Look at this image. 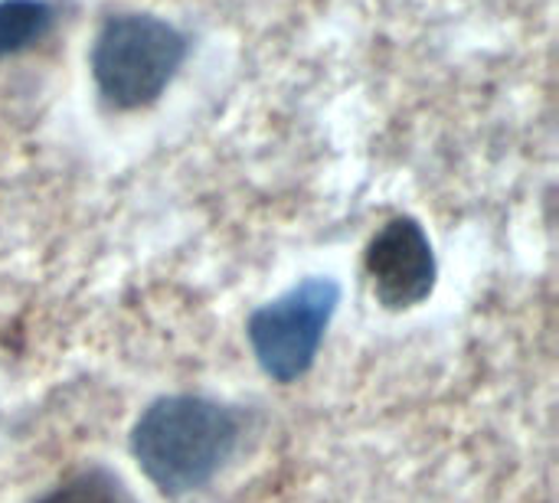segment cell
Returning a JSON list of instances; mask_svg holds the SVG:
<instances>
[{"label": "cell", "instance_id": "cell-1", "mask_svg": "<svg viewBox=\"0 0 559 503\" xmlns=\"http://www.w3.org/2000/svg\"><path fill=\"white\" fill-rule=\"evenodd\" d=\"M242 409L210 396H160L131 429V455L141 475L167 498L203 491L239 452Z\"/></svg>", "mask_w": 559, "mask_h": 503}, {"label": "cell", "instance_id": "cell-2", "mask_svg": "<svg viewBox=\"0 0 559 503\" xmlns=\"http://www.w3.org/2000/svg\"><path fill=\"white\" fill-rule=\"evenodd\" d=\"M187 56L190 39L180 26L147 10H121L102 20L88 65L111 111H138L167 92Z\"/></svg>", "mask_w": 559, "mask_h": 503}, {"label": "cell", "instance_id": "cell-3", "mask_svg": "<svg viewBox=\"0 0 559 503\" xmlns=\"http://www.w3.org/2000/svg\"><path fill=\"white\" fill-rule=\"evenodd\" d=\"M337 308L341 285L328 275H311L275 301L255 308L246 321V337L259 370L285 386L308 376Z\"/></svg>", "mask_w": 559, "mask_h": 503}, {"label": "cell", "instance_id": "cell-4", "mask_svg": "<svg viewBox=\"0 0 559 503\" xmlns=\"http://www.w3.org/2000/svg\"><path fill=\"white\" fill-rule=\"evenodd\" d=\"M364 272L373 298L386 311H409L432 298L439 282V259L429 232L413 216H393L367 245Z\"/></svg>", "mask_w": 559, "mask_h": 503}, {"label": "cell", "instance_id": "cell-5", "mask_svg": "<svg viewBox=\"0 0 559 503\" xmlns=\"http://www.w3.org/2000/svg\"><path fill=\"white\" fill-rule=\"evenodd\" d=\"M56 26L49 0H0V59L39 46Z\"/></svg>", "mask_w": 559, "mask_h": 503}, {"label": "cell", "instance_id": "cell-6", "mask_svg": "<svg viewBox=\"0 0 559 503\" xmlns=\"http://www.w3.org/2000/svg\"><path fill=\"white\" fill-rule=\"evenodd\" d=\"M36 503H138L134 494L124 488V481L95 465V468H85L72 478H66L62 484H56L49 494H43Z\"/></svg>", "mask_w": 559, "mask_h": 503}]
</instances>
